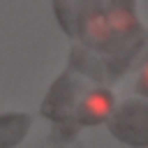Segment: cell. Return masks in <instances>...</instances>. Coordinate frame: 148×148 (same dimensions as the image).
<instances>
[{"mask_svg":"<svg viewBox=\"0 0 148 148\" xmlns=\"http://www.w3.org/2000/svg\"><path fill=\"white\" fill-rule=\"evenodd\" d=\"M136 90L141 92V95H146L148 97V65L141 69V74H139V81H136Z\"/></svg>","mask_w":148,"mask_h":148,"instance_id":"5","label":"cell"},{"mask_svg":"<svg viewBox=\"0 0 148 148\" xmlns=\"http://www.w3.org/2000/svg\"><path fill=\"white\" fill-rule=\"evenodd\" d=\"M106 21H109V28L116 30V32H125V30H130V28L134 25L132 12L125 9V7H116V9H111L109 16H106Z\"/></svg>","mask_w":148,"mask_h":148,"instance_id":"4","label":"cell"},{"mask_svg":"<svg viewBox=\"0 0 148 148\" xmlns=\"http://www.w3.org/2000/svg\"><path fill=\"white\" fill-rule=\"evenodd\" d=\"M111 134L132 148H148V102L127 99L123 102L109 120Z\"/></svg>","mask_w":148,"mask_h":148,"instance_id":"1","label":"cell"},{"mask_svg":"<svg viewBox=\"0 0 148 148\" xmlns=\"http://www.w3.org/2000/svg\"><path fill=\"white\" fill-rule=\"evenodd\" d=\"M111 111H113V95L104 88L90 90L79 106V120L86 125H95V123L106 120L111 116Z\"/></svg>","mask_w":148,"mask_h":148,"instance_id":"2","label":"cell"},{"mask_svg":"<svg viewBox=\"0 0 148 148\" xmlns=\"http://www.w3.org/2000/svg\"><path fill=\"white\" fill-rule=\"evenodd\" d=\"M28 127H30V116H18V113L0 116V148H12L14 143H18L25 136Z\"/></svg>","mask_w":148,"mask_h":148,"instance_id":"3","label":"cell"}]
</instances>
